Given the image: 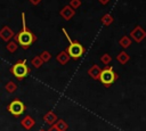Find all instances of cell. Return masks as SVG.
<instances>
[{"label": "cell", "instance_id": "obj_19", "mask_svg": "<svg viewBox=\"0 0 146 131\" xmlns=\"http://www.w3.org/2000/svg\"><path fill=\"white\" fill-rule=\"evenodd\" d=\"M31 64H32V66H33V67H35V68H39V67H41V66H42L43 62H42V59L40 58V56L38 55V56H35V57H33V58H32V60H31Z\"/></svg>", "mask_w": 146, "mask_h": 131}, {"label": "cell", "instance_id": "obj_17", "mask_svg": "<svg viewBox=\"0 0 146 131\" xmlns=\"http://www.w3.org/2000/svg\"><path fill=\"white\" fill-rule=\"evenodd\" d=\"M5 88H6V91H7L8 93H14V92L17 90V84H16L15 82H13V81H9V82L6 83Z\"/></svg>", "mask_w": 146, "mask_h": 131}, {"label": "cell", "instance_id": "obj_7", "mask_svg": "<svg viewBox=\"0 0 146 131\" xmlns=\"http://www.w3.org/2000/svg\"><path fill=\"white\" fill-rule=\"evenodd\" d=\"M14 36H15V33L8 25H5L0 30V39L3 40L5 42H9Z\"/></svg>", "mask_w": 146, "mask_h": 131}, {"label": "cell", "instance_id": "obj_22", "mask_svg": "<svg viewBox=\"0 0 146 131\" xmlns=\"http://www.w3.org/2000/svg\"><path fill=\"white\" fill-rule=\"evenodd\" d=\"M70 6L75 10L81 6V0H71L70 1Z\"/></svg>", "mask_w": 146, "mask_h": 131}, {"label": "cell", "instance_id": "obj_24", "mask_svg": "<svg viewBox=\"0 0 146 131\" xmlns=\"http://www.w3.org/2000/svg\"><path fill=\"white\" fill-rule=\"evenodd\" d=\"M110 1H111V0H98V2H99L100 5H103V6H106Z\"/></svg>", "mask_w": 146, "mask_h": 131}, {"label": "cell", "instance_id": "obj_23", "mask_svg": "<svg viewBox=\"0 0 146 131\" xmlns=\"http://www.w3.org/2000/svg\"><path fill=\"white\" fill-rule=\"evenodd\" d=\"M29 1H30L32 5H34V6H38V5H39V3H40L42 0H29Z\"/></svg>", "mask_w": 146, "mask_h": 131}, {"label": "cell", "instance_id": "obj_15", "mask_svg": "<svg viewBox=\"0 0 146 131\" xmlns=\"http://www.w3.org/2000/svg\"><path fill=\"white\" fill-rule=\"evenodd\" d=\"M100 22H102V24H103L104 26H110V25L114 22V18H113V16H112L111 14H105V15L102 16Z\"/></svg>", "mask_w": 146, "mask_h": 131}, {"label": "cell", "instance_id": "obj_13", "mask_svg": "<svg viewBox=\"0 0 146 131\" xmlns=\"http://www.w3.org/2000/svg\"><path fill=\"white\" fill-rule=\"evenodd\" d=\"M116 60L121 64V65H125L129 60H130V56L127 54V51H120L116 56Z\"/></svg>", "mask_w": 146, "mask_h": 131}, {"label": "cell", "instance_id": "obj_18", "mask_svg": "<svg viewBox=\"0 0 146 131\" xmlns=\"http://www.w3.org/2000/svg\"><path fill=\"white\" fill-rule=\"evenodd\" d=\"M17 48H18V43H17L15 40H10V41L7 43V46H6V49H7L9 52H15V51L17 50Z\"/></svg>", "mask_w": 146, "mask_h": 131}, {"label": "cell", "instance_id": "obj_25", "mask_svg": "<svg viewBox=\"0 0 146 131\" xmlns=\"http://www.w3.org/2000/svg\"><path fill=\"white\" fill-rule=\"evenodd\" d=\"M47 131H59V130H58V129L56 128V125L54 124V125H50V128H49Z\"/></svg>", "mask_w": 146, "mask_h": 131}, {"label": "cell", "instance_id": "obj_3", "mask_svg": "<svg viewBox=\"0 0 146 131\" xmlns=\"http://www.w3.org/2000/svg\"><path fill=\"white\" fill-rule=\"evenodd\" d=\"M119 77V75L114 72L112 66H105L104 68H102V73L99 76V81L105 85V87H110L112 83H114L116 81V79Z\"/></svg>", "mask_w": 146, "mask_h": 131}, {"label": "cell", "instance_id": "obj_16", "mask_svg": "<svg viewBox=\"0 0 146 131\" xmlns=\"http://www.w3.org/2000/svg\"><path fill=\"white\" fill-rule=\"evenodd\" d=\"M55 125H56V128H57L59 131H66V130L68 129V124H67L64 120H62V118H58V120L56 121Z\"/></svg>", "mask_w": 146, "mask_h": 131}, {"label": "cell", "instance_id": "obj_2", "mask_svg": "<svg viewBox=\"0 0 146 131\" xmlns=\"http://www.w3.org/2000/svg\"><path fill=\"white\" fill-rule=\"evenodd\" d=\"M62 31H63L64 35L66 36L67 41L70 42V44H68V47H67V49H66V52H67L68 56H70L71 58H73V59L80 58V57L84 54V50H86L84 47H83L80 42H78V41H72L71 38H70V35H68V33L66 32V30H65L64 27L62 28Z\"/></svg>", "mask_w": 146, "mask_h": 131}, {"label": "cell", "instance_id": "obj_11", "mask_svg": "<svg viewBox=\"0 0 146 131\" xmlns=\"http://www.w3.org/2000/svg\"><path fill=\"white\" fill-rule=\"evenodd\" d=\"M43 121L47 123V124H50V125H54L55 123H56V121L58 120V117H57V115H56V113L55 112H52V110H49V112H47L44 115H43Z\"/></svg>", "mask_w": 146, "mask_h": 131}, {"label": "cell", "instance_id": "obj_9", "mask_svg": "<svg viewBox=\"0 0 146 131\" xmlns=\"http://www.w3.org/2000/svg\"><path fill=\"white\" fill-rule=\"evenodd\" d=\"M100 73H102V68H100L97 64H94V65L88 69V75H89L91 79H94V80H99Z\"/></svg>", "mask_w": 146, "mask_h": 131}, {"label": "cell", "instance_id": "obj_1", "mask_svg": "<svg viewBox=\"0 0 146 131\" xmlns=\"http://www.w3.org/2000/svg\"><path fill=\"white\" fill-rule=\"evenodd\" d=\"M22 24H23V28H22L21 32L15 34L14 40L16 42H18V44L22 48L27 49L36 40V36L26 27V21H25V14L24 13H22Z\"/></svg>", "mask_w": 146, "mask_h": 131}, {"label": "cell", "instance_id": "obj_6", "mask_svg": "<svg viewBox=\"0 0 146 131\" xmlns=\"http://www.w3.org/2000/svg\"><path fill=\"white\" fill-rule=\"evenodd\" d=\"M145 38H146V31L140 25H136L130 32V39L137 43H140Z\"/></svg>", "mask_w": 146, "mask_h": 131}, {"label": "cell", "instance_id": "obj_26", "mask_svg": "<svg viewBox=\"0 0 146 131\" xmlns=\"http://www.w3.org/2000/svg\"><path fill=\"white\" fill-rule=\"evenodd\" d=\"M39 131H46V130H43V129H40V130H39Z\"/></svg>", "mask_w": 146, "mask_h": 131}, {"label": "cell", "instance_id": "obj_4", "mask_svg": "<svg viewBox=\"0 0 146 131\" xmlns=\"http://www.w3.org/2000/svg\"><path fill=\"white\" fill-rule=\"evenodd\" d=\"M10 71H11V73L14 74V76H16L18 80H23V79L31 72V69H30V67L27 66L25 59H22V60L17 62L16 64H14Z\"/></svg>", "mask_w": 146, "mask_h": 131}, {"label": "cell", "instance_id": "obj_8", "mask_svg": "<svg viewBox=\"0 0 146 131\" xmlns=\"http://www.w3.org/2000/svg\"><path fill=\"white\" fill-rule=\"evenodd\" d=\"M59 15H60V17H62L63 19L70 21V19L75 15V10H74L70 5H67V6H64V7L60 9Z\"/></svg>", "mask_w": 146, "mask_h": 131}, {"label": "cell", "instance_id": "obj_14", "mask_svg": "<svg viewBox=\"0 0 146 131\" xmlns=\"http://www.w3.org/2000/svg\"><path fill=\"white\" fill-rule=\"evenodd\" d=\"M131 43H132V40H131V39H130V36H128V35H123V36L119 40V44H120L123 49H125V48L130 47V46H131Z\"/></svg>", "mask_w": 146, "mask_h": 131}, {"label": "cell", "instance_id": "obj_12", "mask_svg": "<svg viewBox=\"0 0 146 131\" xmlns=\"http://www.w3.org/2000/svg\"><path fill=\"white\" fill-rule=\"evenodd\" d=\"M70 59H71V57L68 56V54L66 52V50L60 51V52L56 56V60H57L60 65H66V64L70 62Z\"/></svg>", "mask_w": 146, "mask_h": 131}, {"label": "cell", "instance_id": "obj_20", "mask_svg": "<svg viewBox=\"0 0 146 131\" xmlns=\"http://www.w3.org/2000/svg\"><path fill=\"white\" fill-rule=\"evenodd\" d=\"M100 62H102L105 66H108L110 63L112 62V57H111V55H110V54H103V55L100 56Z\"/></svg>", "mask_w": 146, "mask_h": 131}, {"label": "cell", "instance_id": "obj_10", "mask_svg": "<svg viewBox=\"0 0 146 131\" xmlns=\"http://www.w3.org/2000/svg\"><path fill=\"white\" fill-rule=\"evenodd\" d=\"M21 124H22V126H23L24 129H26V130H31V129L34 126L35 121L33 120L32 116L26 115V116H24V117L21 120Z\"/></svg>", "mask_w": 146, "mask_h": 131}, {"label": "cell", "instance_id": "obj_5", "mask_svg": "<svg viewBox=\"0 0 146 131\" xmlns=\"http://www.w3.org/2000/svg\"><path fill=\"white\" fill-rule=\"evenodd\" d=\"M7 110L15 117L22 115L25 110V105L19 100V99H14L7 107Z\"/></svg>", "mask_w": 146, "mask_h": 131}, {"label": "cell", "instance_id": "obj_21", "mask_svg": "<svg viewBox=\"0 0 146 131\" xmlns=\"http://www.w3.org/2000/svg\"><path fill=\"white\" fill-rule=\"evenodd\" d=\"M39 56H40V58L42 59L43 63H47V62H49L51 59V54L49 51H47V50H43Z\"/></svg>", "mask_w": 146, "mask_h": 131}]
</instances>
